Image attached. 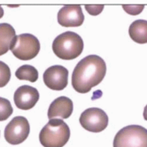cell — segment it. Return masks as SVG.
<instances>
[{"instance_id": "cell-4", "label": "cell", "mask_w": 147, "mask_h": 147, "mask_svg": "<svg viewBox=\"0 0 147 147\" xmlns=\"http://www.w3.org/2000/svg\"><path fill=\"white\" fill-rule=\"evenodd\" d=\"M113 147H147V129L139 125H129L118 131Z\"/></svg>"}, {"instance_id": "cell-7", "label": "cell", "mask_w": 147, "mask_h": 147, "mask_svg": "<svg viewBox=\"0 0 147 147\" xmlns=\"http://www.w3.org/2000/svg\"><path fill=\"white\" fill-rule=\"evenodd\" d=\"M30 126L23 116H16L10 121L5 129V139L11 144L23 143L29 135Z\"/></svg>"}, {"instance_id": "cell-14", "label": "cell", "mask_w": 147, "mask_h": 147, "mask_svg": "<svg viewBox=\"0 0 147 147\" xmlns=\"http://www.w3.org/2000/svg\"><path fill=\"white\" fill-rule=\"evenodd\" d=\"M15 76L19 80H26L35 82L38 79V71L31 65H23L16 70Z\"/></svg>"}, {"instance_id": "cell-19", "label": "cell", "mask_w": 147, "mask_h": 147, "mask_svg": "<svg viewBox=\"0 0 147 147\" xmlns=\"http://www.w3.org/2000/svg\"><path fill=\"white\" fill-rule=\"evenodd\" d=\"M144 120L145 121H147V105L145 106V107H144Z\"/></svg>"}, {"instance_id": "cell-11", "label": "cell", "mask_w": 147, "mask_h": 147, "mask_svg": "<svg viewBox=\"0 0 147 147\" xmlns=\"http://www.w3.org/2000/svg\"><path fill=\"white\" fill-rule=\"evenodd\" d=\"M74 110V105L70 98L67 97H59L52 101L48 109V118L50 120L60 118L67 119L71 116Z\"/></svg>"}, {"instance_id": "cell-9", "label": "cell", "mask_w": 147, "mask_h": 147, "mask_svg": "<svg viewBox=\"0 0 147 147\" xmlns=\"http://www.w3.org/2000/svg\"><path fill=\"white\" fill-rule=\"evenodd\" d=\"M84 22V15L79 5H64L58 13V22L63 27H80Z\"/></svg>"}, {"instance_id": "cell-16", "label": "cell", "mask_w": 147, "mask_h": 147, "mask_svg": "<svg viewBox=\"0 0 147 147\" xmlns=\"http://www.w3.org/2000/svg\"><path fill=\"white\" fill-rule=\"evenodd\" d=\"M11 79V70L5 62L0 61V88L5 87Z\"/></svg>"}, {"instance_id": "cell-2", "label": "cell", "mask_w": 147, "mask_h": 147, "mask_svg": "<svg viewBox=\"0 0 147 147\" xmlns=\"http://www.w3.org/2000/svg\"><path fill=\"white\" fill-rule=\"evenodd\" d=\"M69 138L70 129L60 119L50 120L39 134V141L44 147H63Z\"/></svg>"}, {"instance_id": "cell-20", "label": "cell", "mask_w": 147, "mask_h": 147, "mask_svg": "<svg viewBox=\"0 0 147 147\" xmlns=\"http://www.w3.org/2000/svg\"><path fill=\"white\" fill-rule=\"evenodd\" d=\"M4 16V9L2 8V6L0 5V19Z\"/></svg>"}, {"instance_id": "cell-6", "label": "cell", "mask_w": 147, "mask_h": 147, "mask_svg": "<svg viewBox=\"0 0 147 147\" xmlns=\"http://www.w3.org/2000/svg\"><path fill=\"white\" fill-rule=\"evenodd\" d=\"M79 121L84 129L98 133L107 129L109 119L107 114L102 109L90 107L82 113Z\"/></svg>"}, {"instance_id": "cell-10", "label": "cell", "mask_w": 147, "mask_h": 147, "mask_svg": "<svg viewBox=\"0 0 147 147\" xmlns=\"http://www.w3.org/2000/svg\"><path fill=\"white\" fill-rule=\"evenodd\" d=\"M13 100L19 109L29 110L33 108L39 100V92L32 86L22 85L14 92Z\"/></svg>"}, {"instance_id": "cell-18", "label": "cell", "mask_w": 147, "mask_h": 147, "mask_svg": "<svg viewBox=\"0 0 147 147\" xmlns=\"http://www.w3.org/2000/svg\"><path fill=\"white\" fill-rule=\"evenodd\" d=\"M85 8L87 10V12L93 16H96L98 15L104 9V5H85Z\"/></svg>"}, {"instance_id": "cell-1", "label": "cell", "mask_w": 147, "mask_h": 147, "mask_svg": "<svg viewBox=\"0 0 147 147\" xmlns=\"http://www.w3.org/2000/svg\"><path fill=\"white\" fill-rule=\"evenodd\" d=\"M107 74L105 60L98 55H89L81 59L74 69L72 86L78 93H88L98 85Z\"/></svg>"}, {"instance_id": "cell-13", "label": "cell", "mask_w": 147, "mask_h": 147, "mask_svg": "<svg viewBox=\"0 0 147 147\" xmlns=\"http://www.w3.org/2000/svg\"><path fill=\"white\" fill-rule=\"evenodd\" d=\"M130 38L136 43L147 44V20H138L133 22L129 28Z\"/></svg>"}, {"instance_id": "cell-15", "label": "cell", "mask_w": 147, "mask_h": 147, "mask_svg": "<svg viewBox=\"0 0 147 147\" xmlns=\"http://www.w3.org/2000/svg\"><path fill=\"white\" fill-rule=\"evenodd\" d=\"M13 109L10 101L0 97V121L7 120L13 114Z\"/></svg>"}, {"instance_id": "cell-3", "label": "cell", "mask_w": 147, "mask_h": 147, "mask_svg": "<svg viewBox=\"0 0 147 147\" xmlns=\"http://www.w3.org/2000/svg\"><path fill=\"white\" fill-rule=\"evenodd\" d=\"M52 51L61 59H75L82 54L83 51L82 38L75 32L67 31L54 39L52 43Z\"/></svg>"}, {"instance_id": "cell-12", "label": "cell", "mask_w": 147, "mask_h": 147, "mask_svg": "<svg viewBox=\"0 0 147 147\" xmlns=\"http://www.w3.org/2000/svg\"><path fill=\"white\" fill-rule=\"evenodd\" d=\"M15 38L16 34L13 26L8 23H0V56L11 50Z\"/></svg>"}, {"instance_id": "cell-8", "label": "cell", "mask_w": 147, "mask_h": 147, "mask_svg": "<svg viewBox=\"0 0 147 147\" xmlns=\"http://www.w3.org/2000/svg\"><path fill=\"white\" fill-rule=\"evenodd\" d=\"M44 82L51 90H64L68 83V70L60 65L51 66L44 73Z\"/></svg>"}, {"instance_id": "cell-5", "label": "cell", "mask_w": 147, "mask_h": 147, "mask_svg": "<svg viewBox=\"0 0 147 147\" xmlns=\"http://www.w3.org/2000/svg\"><path fill=\"white\" fill-rule=\"evenodd\" d=\"M11 51L13 54L20 60L32 59L40 51V42L31 34L19 35L13 41Z\"/></svg>"}, {"instance_id": "cell-17", "label": "cell", "mask_w": 147, "mask_h": 147, "mask_svg": "<svg viewBox=\"0 0 147 147\" xmlns=\"http://www.w3.org/2000/svg\"><path fill=\"white\" fill-rule=\"evenodd\" d=\"M122 8L124 9V11L130 14V15H138L139 14L143 9L144 8V5H122Z\"/></svg>"}]
</instances>
